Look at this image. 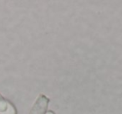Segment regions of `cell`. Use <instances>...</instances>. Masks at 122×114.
<instances>
[{
	"label": "cell",
	"instance_id": "obj_1",
	"mask_svg": "<svg viewBox=\"0 0 122 114\" xmlns=\"http://www.w3.org/2000/svg\"><path fill=\"white\" fill-rule=\"evenodd\" d=\"M49 103V99L45 95L41 94L34 103L29 114H45Z\"/></svg>",
	"mask_w": 122,
	"mask_h": 114
},
{
	"label": "cell",
	"instance_id": "obj_2",
	"mask_svg": "<svg viewBox=\"0 0 122 114\" xmlns=\"http://www.w3.org/2000/svg\"><path fill=\"white\" fill-rule=\"evenodd\" d=\"M13 104L0 94V114H4L10 108Z\"/></svg>",
	"mask_w": 122,
	"mask_h": 114
},
{
	"label": "cell",
	"instance_id": "obj_3",
	"mask_svg": "<svg viewBox=\"0 0 122 114\" xmlns=\"http://www.w3.org/2000/svg\"><path fill=\"white\" fill-rule=\"evenodd\" d=\"M45 114H54V112L53 111H49V112H46Z\"/></svg>",
	"mask_w": 122,
	"mask_h": 114
}]
</instances>
